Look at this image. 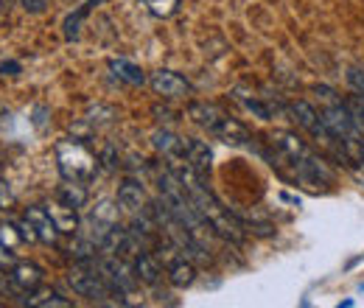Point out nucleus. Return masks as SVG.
I'll return each instance as SVG.
<instances>
[{"label":"nucleus","instance_id":"nucleus-1","mask_svg":"<svg viewBox=\"0 0 364 308\" xmlns=\"http://www.w3.org/2000/svg\"><path fill=\"white\" fill-rule=\"evenodd\" d=\"M272 146V166H277L283 174L289 171L291 179H297L300 185L319 188V185H331L333 171L328 166V160L317 154L300 134L294 132H274L269 137Z\"/></svg>","mask_w":364,"mask_h":308},{"label":"nucleus","instance_id":"nucleus-2","mask_svg":"<svg viewBox=\"0 0 364 308\" xmlns=\"http://www.w3.org/2000/svg\"><path fill=\"white\" fill-rule=\"evenodd\" d=\"M319 115L325 121V127L333 132V137L339 140L342 152H345V160L350 166H364V129L356 124L348 101H342L333 90L319 87Z\"/></svg>","mask_w":364,"mask_h":308},{"label":"nucleus","instance_id":"nucleus-3","mask_svg":"<svg viewBox=\"0 0 364 308\" xmlns=\"http://www.w3.org/2000/svg\"><path fill=\"white\" fill-rule=\"evenodd\" d=\"M56 154V166H59V174L65 182H82L87 185L98 174V157L85 140H76V137H65L56 143L53 149Z\"/></svg>","mask_w":364,"mask_h":308},{"label":"nucleus","instance_id":"nucleus-4","mask_svg":"<svg viewBox=\"0 0 364 308\" xmlns=\"http://www.w3.org/2000/svg\"><path fill=\"white\" fill-rule=\"evenodd\" d=\"M188 112L199 127H205L213 137H219L228 146H244L247 140H252V132L238 118H230V115H225L222 110H216L210 104H191Z\"/></svg>","mask_w":364,"mask_h":308},{"label":"nucleus","instance_id":"nucleus-5","mask_svg":"<svg viewBox=\"0 0 364 308\" xmlns=\"http://www.w3.org/2000/svg\"><path fill=\"white\" fill-rule=\"evenodd\" d=\"M291 115H294L297 127H303L306 132L317 140V146H322L325 152H333L336 157L345 160V152H342L339 140H336L333 132L325 127V121H322V115H319V110L314 104H309V101H294V104H291ZM345 163H348V160H345Z\"/></svg>","mask_w":364,"mask_h":308},{"label":"nucleus","instance_id":"nucleus-6","mask_svg":"<svg viewBox=\"0 0 364 308\" xmlns=\"http://www.w3.org/2000/svg\"><path fill=\"white\" fill-rule=\"evenodd\" d=\"M68 283H70V289H73L79 297H87V300H107V297H112V294H115V292H112V286H109V280L104 277V272L85 269V266L70 269Z\"/></svg>","mask_w":364,"mask_h":308},{"label":"nucleus","instance_id":"nucleus-7","mask_svg":"<svg viewBox=\"0 0 364 308\" xmlns=\"http://www.w3.org/2000/svg\"><path fill=\"white\" fill-rule=\"evenodd\" d=\"M149 85H151V90H154L160 98H168V101L191 95V85H188V79H182L180 73L166 70V68H163V70H154V73H151V79H149Z\"/></svg>","mask_w":364,"mask_h":308},{"label":"nucleus","instance_id":"nucleus-8","mask_svg":"<svg viewBox=\"0 0 364 308\" xmlns=\"http://www.w3.org/2000/svg\"><path fill=\"white\" fill-rule=\"evenodd\" d=\"M43 266L34 264V261H17V264L11 266V272H9V277H11V286L14 289H20V292H34L37 286H43Z\"/></svg>","mask_w":364,"mask_h":308},{"label":"nucleus","instance_id":"nucleus-9","mask_svg":"<svg viewBox=\"0 0 364 308\" xmlns=\"http://www.w3.org/2000/svg\"><path fill=\"white\" fill-rule=\"evenodd\" d=\"M26 219L31 221V227H34V233H37V238L43 244H56L59 241V230H56V224L50 219L48 208H28Z\"/></svg>","mask_w":364,"mask_h":308},{"label":"nucleus","instance_id":"nucleus-10","mask_svg":"<svg viewBox=\"0 0 364 308\" xmlns=\"http://www.w3.org/2000/svg\"><path fill=\"white\" fill-rule=\"evenodd\" d=\"M132 269H135L137 280L146 283V286H157V283L163 280V264H160L151 253H146V250H140V253L135 255Z\"/></svg>","mask_w":364,"mask_h":308},{"label":"nucleus","instance_id":"nucleus-11","mask_svg":"<svg viewBox=\"0 0 364 308\" xmlns=\"http://www.w3.org/2000/svg\"><path fill=\"white\" fill-rule=\"evenodd\" d=\"M118 205L127 213H140L146 208V193H143V188L137 185L135 179H124L118 185Z\"/></svg>","mask_w":364,"mask_h":308},{"label":"nucleus","instance_id":"nucleus-12","mask_svg":"<svg viewBox=\"0 0 364 308\" xmlns=\"http://www.w3.org/2000/svg\"><path fill=\"white\" fill-rule=\"evenodd\" d=\"M48 213H50V219H53L56 230L62 235H73L79 230V213H76V208H70L65 202H56V205H48Z\"/></svg>","mask_w":364,"mask_h":308},{"label":"nucleus","instance_id":"nucleus-13","mask_svg":"<svg viewBox=\"0 0 364 308\" xmlns=\"http://www.w3.org/2000/svg\"><path fill=\"white\" fill-rule=\"evenodd\" d=\"M210 149H208V143L205 140H196V137H185V160L196 169V171H208L210 169Z\"/></svg>","mask_w":364,"mask_h":308},{"label":"nucleus","instance_id":"nucleus-14","mask_svg":"<svg viewBox=\"0 0 364 308\" xmlns=\"http://www.w3.org/2000/svg\"><path fill=\"white\" fill-rule=\"evenodd\" d=\"M151 143H154V149L163 154V157H168V160H177V157H185V137H177L174 132H154L151 134Z\"/></svg>","mask_w":364,"mask_h":308},{"label":"nucleus","instance_id":"nucleus-15","mask_svg":"<svg viewBox=\"0 0 364 308\" xmlns=\"http://www.w3.org/2000/svg\"><path fill=\"white\" fill-rule=\"evenodd\" d=\"M168 280H171V286L185 289V286H191L196 280V269L185 255H174L171 264H168Z\"/></svg>","mask_w":364,"mask_h":308},{"label":"nucleus","instance_id":"nucleus-16","mask_svg":"<svg viewBox=\"0 0 364 308\" xmlns=\"http://www.w3.org/2000/svg\"><path fill=\"white\" fill-rule=\"evenodd\" d=\"M109 70H112L115 79H121V82H127L132 87H140L146 82L143 70L137 68L135 62H129V59H109Z\"/></svg>","mask_w":364,"mask_h":308},{"label":"nucleus","instance_id":"nucleus-17","mask_svg":"<svg viewBox=\"0 0 364 308\" xmlns=\"http://www.w3.org/2000/svg\"><path fill=\"white\" fill-rule=\"evenodd\" d=\"M28 306H40V308H48V306H56V308H68L70 306V300H65L56 289H43V286H37L34 292H31V297L26 300Z\"/></svg>","mask_w":364,"mask_h":308},{"label":"nucleus","instance_id":"nucleus-18","mask_svg":"<svg viewBox=\"0 0 364 308\" xmlns=\"http://www.w3.org/2000/svg\"><path fill=\"white\" fill-rule=\"evenodd\" d=\"M56 199L79 211V208H85V202H87V188H85L82 182H70V185H62V188L56 191Z\"/></svg>","mask_w":364,"mask_h":308},{"label":"nucleus","instance_id":"nucleus-19","mask_svg":"<svg viewBox=\"0 0 364 308\" xmlns=\"http://www.w3.org/2000/svg\"><path fill=\"white\" fill-rule=\"evenodd\" d=\"M95 3H98V0H87L85 6H79V9L65 20V37H68V40H76V37H79V26H82V20L90 14V9Z\"/></svg>","mask_w":364,"mask_h":308},{"label":"nucleus","instance_id":"nucleus-20","mask_svg":"<svg viewBox=\"0 0 364 308\" xmlns=\"http://www.w3.org/2000/svg\"><path fill=\"white\" fill-rule=\"evenodd\" d=\"M235 98H238V101H241V104H244L255 118H261V121H272L274 110L269 107V104H264V101H261V95H252V98H247V95H235Z\"/></svg>","mask_w":364,"mask_h":308},{"label":"nucleus","instance_id":"nucleus-21","mask_svg":"<svg viewBox=\"0 0 364 308\" xmlns=\"http://www.w3.org/2000/svg\"><path fill=\"white\" fill-rule=\"evenodd\" d=\"M154 17H171L180 9V0H140Z\"/></svg>","mask_w":364,"mask_h":308},{"label":"nucleus","instance_id":"nucleus-22","mask_svg":"<svg viewBox=\"0 0 364 308\" xmlns=\"http://www.w3.org/2000/svg\"><path fill=\"white\" fill-rule=\"evenodd\" d=\"M0 244H6L9 250H14L17 244H23V235H20L17 224H3L0 227Z\"/></svg>","mask_w":364,"mask_h":308},{"label":"nucleus","instance_id":"nucleus-23","mask_svg":"<svg viewBox=\"0 0 364 308\" xmlns=\"http://www.w3.org/2000/svg\"><path fill=\"white\" fill-rule=\"evenodd\" d=\"M348 107H350V112H353L356 124L364 129V98L362 95H350V98H348Z\"/></svg>","mask_w":364,"mask_h":308},{"label":"nucleus","instance_id":"nucleus-24","mask_svg":"<svg viewBox=\"0 0 364 308\" xmlns=\"http://www.w3.org/2000/svg\"><path fill=\"white\" fill-rule=\"evenodd\" d=\"M14 261V250H9L6 244H0V266L11 264Z\"/></svg>","mask_w":364,"mask_h":308},{"label":"nucleus","instance_id":"nucleus-25","mask_svg":"<svg viewBox=\"0 0 364 308\" xmlns=\"http://www.w3.org/2000/svg\"><path fill=\"white\" fill-rule=\"evenodd\" d=\"M11 202V191H9V182L0 179V205H9Z\"/></svg>","mask_w":364,"mask_h":308},{"label":"nucleus","instance_id":"nucleus-26","mask_svg":"<svg viewBox=\"0 0 364 308\" xmlns=\"http://www.w3.org/2000/svg\"><path fill=\"white\" fill-rule=\"evenodd\" d=\"M6 70H9V76H14V73H20V65L17 62H0V73L6 76Z\"/></svg>","mask_w":364,"mask_h":308},{"label":"nucleus","instance_id":"nucleus-27","mask_svg":"<svg viewBox=\"0 0 364 308\" xmlns=\"http://www.w3.org/2000/svg\"><path fill=\"white\" fill-rule=\"evenodd\" d=\"M0 171H3V166H0Z\"/></svg>","mask_w":364,"mask_h":308}]
</instances>
